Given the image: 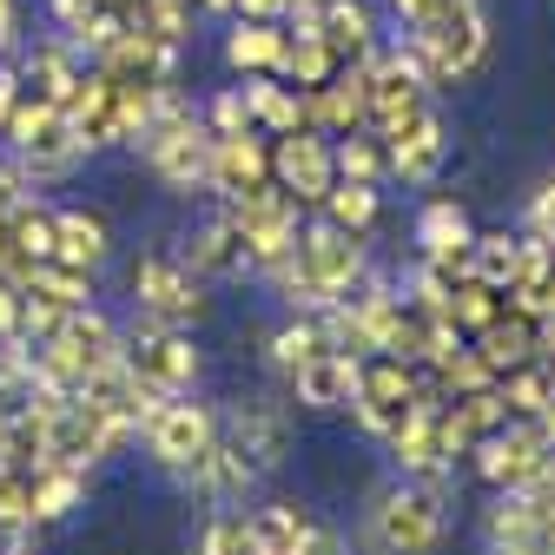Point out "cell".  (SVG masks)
<instances>
[{"instance_id":"cell-1","label":"cell","mask_w":555,"mask_h":555,"mask_svg":"<svg viewBox=\"0 0 555 555\" xmlns=\"http://www.w3.org/2000/svg\"><path fill=\"white\" fill-rule=\"evenodd\" d=\"M364 271H371V251H364L358 232H337L331 219H311V225L298 232V245L278 258L271 271H258V278H264V285L285 298L298 318H318V311H331L337 298H351V292L364 285Z\"/></svg>"},{"instance_id":"cell-2","label":"cell","mask_w":555,"mask_h":555,"mask_svg":"<svg viewBox=\"0 0 555 555\" xmlns=\"http://www.w3.org/2000/svg\"><path fill=\"white\" fill-rule=\"evenodd\" d=\"M364 535L377 555H437L450 535V476H397L371 496Z\"/></svg>"},{"instance_id":"cell-3","label":"cell","mask_w":555,"mask_h":555,"mask_svg":"<svg viewBox=\"0 0 555 555\" xmlns=\"http://www.w3.org/2000/svg\"><path fill=\"white\" fill-rule=\"evenodd\" d=\"M403 40L424 60L430 87H450V80H469L490 53V14H482V0H430Z\"/></svg>"},{"instance_id":"cell-4","label":"cell","mask_w":555,"mask_h":555,"mask_svg":"<svg viewBox=\"0 0 555 555\" xmlns=\"http://www.w3.org/2000/svg\"><path fill=\"white\" fill-rule=\"evenodd\" d=\"M126 364V331L100 311V305H80V311H66V324L34 344V377L60 384V390H87L100 371Z\"/></svg>"},{"instance_id":"cell-5","label":"cell","mask_w":555,"mask_h":555,"mask_svg":"<svg viewBox=\"0 0 555 555\" xmlns=\"http://www.w3.org/2000/svg\"><path fill=\"white\" fill-rule=\"evenodd\" d=\"M132 146H139V159L153 166V179H159L166 192H198V185H205V159H212V132H205L198 106H192L179 87L159 100V113L146 119V132H139Z\"/></svg>"},{"instance_id":"cell-6","label":"cell","mask_w":555,"mask_h":555,"mask_svg":"<svg viewBox=\"0 0 555 555\" xmlns=\"http://www.w3.org/2000/svg\"><path fill=\"white\" fill-rule=\"evenodd\" d=\"M0 139L14 146V166H21L34 185L74 179V172H80V159H87V146H80L74 119H66V106L34 100V93H21V106L8 113V126H0Z\"/></svg>"},{"instance_id":"cell-7","label":"cell","mask_w":555,"mask_h":555,"mask_svg":"<svg viewBox=\"0 0 555 555\" xmlns=\"http://www.w3.org/2000/svg\"><path fill=\"white\" fill-rule=\"evenodd\" d=\"M139 443H146V456L159 463V469H185V463H198L205 450L219 443V410L212 403H198L192 390L185 397H159L146 416H139Z\"/></svg>"},{"instance_id":"cell-8","label":"cell","mask_w":555,"mask_h":555,"mask_svg":"<svg viewBox=\"0 0 555 555\" xmlns=\"http://www.w3.org/2000/svg\"><path fill=\"white\" fill-rule=\"evenodd\" d=\"M225 212H232V225L245 232L251 278H258V271H271L278 258L298 245V232H305V205H298L285 185H278V179H264V185H251V192L225 198Z\"/></svg>"},{"instance_id":"cell-9","label":"cell","mask_w":555,"mask_h":555,"mask_svg":"<svg viewBox=\"0 0 555 555\" xmlns=\"http://www.w3.org/2000/svg\"><path fill=\"white\" fill-rule=\"evenodd\" d=\"M132 298H139V318L153 324H179L192 331L205 311H212V298H205V278L179 258V251H146L132 264Z\"/></svg>"},{"instance_id":"cell-10","label":"cell","mask_w":555,"mask_h":555,"mask_svg":"<svg viewBox=\"0 0 555 555\" xmlns=\"http://www.w3.org/2000/svg\"><path fill=\"white\" fill-rule=\"evenodd\" d=\"M126 364L146 377L159 397H185V390L198 384V371H205L192 331H179V324H153V318H132V331H126Z\"/></svg>"},{"instance_id":"cell-11","label":"cell","mask_w":555,"mask_h":555,"mask_svg":"<svg viewBox=\"0 0 555 555\" xmlns=\"http://www.w3.org/2000/svg\"><path fill=\"white\" fill-rule=\"evenodd\" d=\"M469 463H476V476L490 482V490H535V482L555 469V450L535 437V424H516L509 416L496 437H482L469 450Z\"/></svg>"},{"instance_id":"cell-12","label":"cell","mask_w":555,"mask_h":555,"mask_svg":"<svg viewBox=\"0 0 555 555\" xmlns=\"http://www.w3.org/2000/svg\"><path fill=\"white\" fill-rule=\"evenodd\" d=\"M219 437L264 476L292 456V410L278 403V397H238L225 416H219Z\"/></svg>"},{"instance_id":"cell-13","label":"cell","mask_w":555,"mask_h":555,"mask_svg":"<svg viewBox=\"0 0 555 555\" xmlns=\"http://www.w3.org/2000/svg\"><path fill=\"white\" fill-rule=\"evenodd\" d=\"M351 410H358V424L384 443V437L403 424V416L416 410V364H410V358H390V351L364 358V377H358Z\"/></svg>"},{"instance_id":"cell-14","label":"cell","mask_w":555,"mask_h":555,"mask_svg":"<svg viewBox=\"0 0 555 555\" xmlns=\"http://www.w3.org/2000/svg\"><path fill=\"white\" fill-rule=\"evenodd\" d=\"M271 179L285 185L305 212H318L324 205V192L337 185V166H331V139L324 132H311V126H298V132H278L271 139Z\"/></svg>"},{"instance_id":"cell-15","label":"cell","mask_w":555,"mask_h":555,"mask_svg":"<svg viewBox=\"0 0 555 555\" xmlns=\"http://www.w3.org/2000/svg\"><path fill=\"white\" fill-rule=\"evenodd\" d=\"M450 159V132L443 119L424 106V113H410L397 132H384V179H403V185H430Z\"/></svg>"},{"instance_id":"cell-16","label":"cell","mask_w":555,"mask_h":555,"mask_svg":"<svg viewBox=\"0 0 555 555\" xmlns=\"http://www.w3.org/2000/svg\"><path fill=\"white\" fill-rule=\"evenodd\" d=\"M416 245H424V264H437L443 278L476 271V225L456 198H430L424 212H416Z\"/></svg>"},{"instance_id":"cell-17","label":"cell","mask_w":555,"mask_h":555,"mask_svg":"<svg viewBox=\"0 0 555 555\" xmlns=\"http://www.w3.org/2000/svg\"><path fill=\"white\" fill-rule=\"evenodd\" d=\"M66 119H74L87 153L126 146V132H119V80L106 74V66H87V74H80V87L66 93Z\"/></svg>"},{"instance_id":"cell-18","label":"cell","mask_w":555,"mask_h":555,"mask_svg":"<svg viewBox=\"0 0 555 555\" xmlns=\"http://www.w3.org/2000/svg\"><path fill=\"white\" fill-rule=\"evenodd\" d=\"M185 264L205 278V285H245V278H251V251H245V232L232 225V212H212L205 225H192Z\"/></svg>"},{"instance_id":"cell-19","label":"cell","mask_w":555,"mask_h":555,"mask_svg":"<svg viewBox=\"0 0 555 555\" xmlns=\"http://www.w3.org/2000/svg\"><path fill=\"white\" fill-rule=\"evenodd\" d=\"M179 482H185L192 496H205L212 509H245V496L258 490V469H251V463H245V456L219 437V443L205 450L198 463H185V469H179Z\"/></svg>"},{"instance_id":"cell-20","label":"cell","mask_w":555,"mask_h":555,"mask_svg":"<svg viewBox=\"0 0 555 555\" xmlns=\"http://www.w3.org/2000/svg\"><path fill=\"white\" fill-rule=\"evenodd\" d=\"M358 377H364V358H351V351H318V358L298 364L285 384H292V397H298L305 410H351Z\"/></svg>"},{"instance_id":"cell-21","label":"cell","mask_w":555,"mask_h":555,"mask_svg":"<svg viewBox=\"0 0 555 555\" xmlns=\"http://www.w3.org/2000/svg\"><path fill=\"white\" fill-rule=\"evenodd\" d=\"M271 179V146L258 132H238V139H212V159H205V192L219 198H238L251 185Z\"/></svg>"},{"instance_id":"cell-22","label":"cell","mask_w":555,"mask_h":555,"mask_svg":"<svg viewBox=\"0 0 555 555\" xmlns=\"http://www.w3.org/2000/svg\"><path fill=\"white\" fill-rule=\"evenodd\" d=\"M542 258H548V245L529 238V232H476V278H482V285H496L503 298L522 285Z\"/></svg>"},{"instance_id":"cell-23","label":"cell","mask_w":555,"mask_h":555,"mask_svg":"<svg viewBox=\"0 0 555 555\" xmlns=\"http://www.w3.org/2000/svg\"><path fill=\"white\" fill-rule=\"evenodd\" d=\"M14 74H21V87H34V100H53V106H66V93L80 87V74H87V66H80V47L60 34V40H40V47H27V60L14 66Z\"/></svg>"},{"instance_id":"cell-24","label":"cell","mask_w":555,"mask_h":555,"mask_svg":"<svg viewBox=\"0 0 555 555\" xmlns=\"http://www.w3.org/2000/svg\"><path fill=\"white\" fill-rule=\"evenodd\" d=\"M53 258L60 264H80V271H100L113 258V232L100 212H87V205H66V212H53Z\"/></svg>"},{"instance_id":"cell-25","label":"cell","mask_w":555,"mask_h":555,"mask_svg":"<svg viewBox=\"0 0 555 555\" xmlns=\"http://www.w3.org/2000/svg\"><path fill=\"white\" fill-rule=\"evenodd\" d=\"M318 40H324L337 60H364V53L384 40L371 0H318Z\"/></svg>"},{"instance_id":"cell-26","label":"cell","mask_w":555,"mask_h":555,"mask_svg":"<svg viewBox=\"0 0 555 555\" xmlns=\"http://www.w3.org/2000/svg\"><path fill=\"white\" fill-rule=\"evenodd\" d=\"M469 351L490 364L496 377H503V371H516V364H535V318H522V311L509 305L496 324H482V331L469 337Z\"/></svg>"},{"instance_id":"cell-27","label":"cell","mask_w":555,"mask_h":555,"mask_svg":"<svg viewBox=\"0 0 555 555\" xmlns=\"http://www.w3.org/2000/svg\"><path fill=\"white\" fill-rule=\"evenodd\" d=\"M285 47H292L285 21H238L225 34V66L232 74H278V66H285Z\"/></svg>"},{"instance_id":"cell-28","label":"cell","mask_w":555,"mask_h":555,"mask_svg":"<svg viewBox=\"0 0 555 555\" xmlns=\"http://www.w3.org/2000/svg\"><path fill=\"white\" fill-rule=\"evenodd\" d=\"M245 106H251V126L264 132V139H278V132H298L305 126V93L298 87H285L278 74H245Z\"/></svg>"},{"instance_id":"cell-29","label":"cell","mask_w":555,"mask_h":555,"mask_svg":"<svg viewBox=\"0 0 555 555\" xmlns=\"http://www.w3.org/2000/svg\"><path fill=\"white\" fill-rule=\"evenodd\" d=\"M384 443H390L397 476H450L443 456H437V410H410Z\"/></svg>"},{"instance_id":"cell-30","label":"cell","mask_w":555,"mask_h":555,"mask_svg":"<svg viewBox=\"0 0 555 555\" xmlns=\"http://www.w3.org/2000/svg\"><path fill=\"white\" fill-rule=\"evenodd\" d=\"M542 522H548V496L542 490H496V509L482 516V535L496 542H542Z\"/></svg>"},{"instance_id":"cell-31","label":"cell","mask_w":555,"mask_h":555,"mask_svg":"<svg viewBox=\"0 0 555 555\" xmlns=\"http://www.w3.org/2000/svg\"><path fill=\"white\" fill-rule=\"evenodd\" d=\"M80 503H87V469H74V463H40L34 469V522L40 529L74 516Z\"/></svg>"},{"instance_id":"cell-32","label":"cell","mask_w":555,"mask_h":555,"mask_svg":"<svg viewBox=\"0 0 555 555\" xmlns=\"http://www.w3.org/2000/svg\"><path fill=\"white\" fill-rule=\"evenodd\" d=\"M377 212H384V192L364 185V179H337V185L324 192V205H318V219H331L337 232H358V238L377 225Z\"/></svg>"},{"instance_id":"cell-33","label":"cell","mask_w":555,"mask_h":555,"mask_svg":"<svg viewBox=\"0 0 555 555\" xmlns=\"http://www.w3.org/2000/svg\"><path fill=\"white\" fill-rule=\"evenodd\" d=\"M337 53L318 40V34H292V47H285V66H278V80H285V87H298V93H318L331 74H337Z\"/></svg>"},{"instance_id":"cell-34","label":"cell","mask_w":555,"mask_h":555,"mask_svg":"<svg viewBox=\"0 0 555 555\" xmlns=\"http://www.w3.org/2000/svg\"><path fill=\"white\" fill-rule=\"evenodd\" d=\"M8 238H14V258H21V278H27L34 264L53 258V212L34 205V198H21L14 212H8Z\"/></svg>"},{"instance_id":"cell-35","label":"cell","mask_w":555,"mask_h":555,"mask_svg":"<svg viewBox=\"0 0 555 555\" xmlns=\"http://www.w3.org/2000/svg\"><path fill=\"white\" fill-rule=\"evenodd\" d=\"M509 311V298L496 292V285H482V278L469 271V278H456V285H450V324L463 331V337H476L482 324H496Z\"/></svg>"},{"instance_id":"cell-36","label":"cell","mask_w":555,"mask_h":555,"mask_svg":"<svg viewBox=\"0 0 555 555\" xmlns=\"http://www.w3.org/2000/svg\"><path fill=\"white\" fill-rule=\"evenodd\" d=\"M251 529H258L264 555H298V542L311 535V509L305 503H264V509H251Z\"/></svg>"},{"instance_id":"cell-37","label":"cell","mask_w":555,"mask_h":555,"mask_svg":"<svg viewBox=\"0 0 555 555\" xmlns=\"http://www.w3.org/2000/svg\"><path fill=\"white\" fill-rule=\"evenodd\" d=\"M21 292H40V298H53V305H66V311H80V305H93V271L47 258V264H34V271L21 278Z\"/></svg>"},{"instance_id":"cell-38","label":"cell","mask_w":555,"mask_h":555,"mask_svg":"<svg viewBox=\"0 0 555 555\" xmlns=\"http://www.w3.org/2000/svg\"><path fill=\"white\" fill-rule=\"evenodd\" d=\"M331 166H337V179L384 185V139L377 132H344V139H331Z\"/></svg>"},{"instance_id":"cell-39","label":"cell","mask_w":555,"mask_h":555,"mask_svg":"<svg viewBox=\"0 0 555 555\" xmlns=\"http://www.w3.org/2000/svg\"><path fill=\"white\" fill-rule=\"evenodd\" d=\"M496 390H503V410L516 416V424H529V416L555 397V390H548V364H542V358H535V364L503 371V377H496Z\"/></svg>"},{"instance_id":"cell-40","label":"cell","mask_w":555,"mask_h":555,"mask_svg":"<svg viewBox=\"0 0 555 555\" xmlns=\"http://www.w3.org/2000/svg\"><path fill=\"white\" fill-rule=\"evenodd\" d=\"M318 351H331V337H324V318H292L285 331L271 337V364L285 371V377H292L298 364H311Z\"/></svg>"},{"instance_id":"cell-41","label":"cell","mask_w":555,"mask_h":555,"mask_svg":"<svg viewBox=\"0 0 555 555\" xmlns=\"http://www.w3.org/2000/svg\"><path fill=\"white\" fill-rule=\"evenodd\" d=\"M198 555H264V548H258V529L245 509H219L198 529Z\"/></svg>"},{"instance_id":"cell-42","label":"cell","mask_w":555,"mask_h":555,"mask_svg":"<svg viewBox=\"0 0 555 555\" xmlns=\"http://www.w3.org/2000/svg\"><path fill=\"white\" fill-rule=\"evenodd\" d=\"M450 410L463 416V430L482 443V437H496L503 424H509V410H503V390L490 384V390H469V397H450Z\"/></svg>"},{"instance_id":"cell-43","label":"cell","mask_w":555,"mask_h":555,"mask_svg":"<svg viewBox=\"0 0 555 555\" xmlns=\"http://www.w3.org/2000/svg\"><path fill=\"white\" fill-rule=\"evenodd\" d=\"M0 529H40L34 522V469H0Z\"/></svg>"},{"instance_id":"cell-44","label":"cell","mask_w":555,"mask_h":555,"mask_svg":"<svg viewBox=\"0 0 555 555\" xmlns=\"http://www.w3.org/2000/svg\"><path fill=\"white\" fill-rule=\"evenodd\" d=\"M198 119H205V132H212V139H238V132H258V126H251V106H245V93H238V87L212 93Z\"/></svg>"},{"instance_id":"cell-45","label":"cell","mask_w":555,"mask_h":555,"mask_svg":"<svg viewBox=\"0 0 555 555\" xmlns=\"http://www.w3.org/2000/svg\"><path fill=\"white\" fill-rule=\"evenodd\" d=\"M430 377L443 384V397H469V390H490V384H496V371L482 364V358L469 351V344H463V351H456V358H450L443 371H430Z\"/></svg>"},{"instance_id":"cell-46","label":"cell","mask_w":555,"mask_h":555,"mask_svg":"<svg viewBox=\"0 0 555 555\" xmlns=\"http://www.w3.org/2000/svg\"><path fill=\"white\" fill-rule=\"evenodd\" d=\"M450 285H456V278H443L437 264H416L410 271V311H424V318H450Z\"/></svg>"},{"instance_id":"cell-47","label":"cell","mask_w":555,"mask_h":555,"mask_svg":"<svg viewBox=\"0 0 555 555\" xmlns=\"http://www.w3.org/2000/svg\"><path fill=\"white\" fill-rule=\"evenodd\" d=\"M509 305L522 311V318H555V258H542L522 285L509 292Z\"/></svg>"},{"instance_id":"cell-48","label":"cell","mask_w":555,"mask_h":555,"mask_svg":"<svg viewBox=\"0 0 555 555\" xmlns=\"http://www.w3.org/2000/svg\"><path fill=\"white\" fill-rule=\"evenodd\" d=\"M60 324H66V305H53V298H40V292H21V331H27L34 344H47Z\"/></svg>"},{"instance_id":"cell-49","label":"cell","mask_w":555,"mask_h":555,"mask_svg":"<svg viewBox=\"0 0 555 555\" xmlns=\"http://www.w3.org/2000/svg\"><path fill=\"white\" fill-rule=\"evenodd\" d=\"M529 238H542V245L555 238V179L529 198Z\"/></svg>"},{"instance_id":"cell-50","label":"cell","mask_w":555,"mask_h":555,"mask_svg":"<svg viewBox=\"0 0 555 555\" xmlns=\"http://www.w3.org/2000/svg\"><path fill=\"white\" fill-rule=\"evenodd\" d=\"M21 198H34V179H27L14 159H0V212H14Z\"/></svg>"},{"instance_id":"cell-51","label":"cell","mask_w":555,"mask_h":555,"mask_svg":"<svg viewBox=\"0 0 555 555\" xmlns=\"http://www.w3.org/2000/svg\"><path fill=\"white\" fill-rule=\"evenodd\" d=\"M298 555H344V535L331 522H311V535L298 542Z\"/></svg>"},{"instance_id":"cell-52","label":"cell","mask_w":555,"mask_h":555,"mask_svg":"<svg viewBox=\"0 0 555 555\" xmlns=\"http://www.w3.org/2000/svg\"><path fill=\"white\" fill-rule=\"evenodd\" d=\"M14 331H21V285L0 278V337H14Z\"/></svg>"},{"instance_id":"cell-53","label":"cell","mask_w":555,"mask_h":555,"mask_svg":"<svg viewBox=\"0 0 555 555\" xmlns=\"http://www.w3.org/2000/svg\"><path fill=\"white\" fill-rule=\"evenodd\" d=\"M285 8H292V0H232L238 21H285Z\"/></svg>"},{"instance_id":"cell-54","label":"cell","mask_w":555,"mask_h":555,"mask_svg":"<svg viewBox=\"0 0 555 555\" xmlns=\"http://www.w3.org/2000/svg\"><path fill=\"white\" fill-rule=\"evenodd\" d=\"M21 93H27V87H21V74H14V66H0V126H8V113L21 106Z\"/></svg>"},{"instance_id":"cell-55","label":"cell","mask_w":555,"mask_h":555,"mask_svg":"<svg viewBox=\"0 0 555 555\" xmlns=\"http://www.w3.org/2000/svg\"><path fill=\"white\" fill-rule=\"evenodd\" d=\"M21 40V8H14V0H0V53H8Z\"/></svg>"},{"instance_id":"cell-56","label":"cell","mask_w":555,"mask_h":555,"mask_svg":"<svg viewBox=\"0 0 555 555\" xmlns=\"http://www.w3.org/2000/svg\"><path fill=\"white\" fill-rule=\"evenodd\" d=\"M0 469H14V410H0Z\"/></svg>"},{"instance_id":"cell-57","label":"cell","mask_w":555,"mask_h":555,"mask_svg":"<svg viewBox=\"0 0 555 555\" xmlns=\"http://www.w3.org/2000/svg\"><path fill=\"white\" fill-rule=\"evenodd\" d=\"M529 424H535V437H542V443L555 450V397H548V403H542V410L529 416Z\"/></svg>"},{"instance_id":"cell-58","label":"cell","mask_w":555,"mask_h":555,"mask_svg":"<svg viewBox=\"0 0 555 555\" xmlns=\"http://www.w3.org/2000/svg\"><path fill=\"white\" fill-rule=\"evenodd\" d=\"M535 358H555V318H535Z\"/></svg>"},{"instance_id":"cell-59","label":"cell","mask_w":555,"mask_h":555,"mask_svg":"<svg viewBox=\"0 0 555 555\" xmlns=\"http://www.w3.org/2000/svg\"><path fill=\"white\" fill-rule=\"evenodd\" d=\"M490 555H555V548L548 542H496Z\"/></svg>"},{"instance_id":"cell-60","label":"cell","mask_w":555,"mask_h":555,"mask_svg":"<svg viewBox=\"0 0 555 555\" xmlns=\"http://www.w3.org/2000/svg\"><path fill=\"white\" fill-rule=\"evenodd\" d=\"M198 14H232V0H192Z\"/></svg>"},{"instance_id":"cell-61","label":"cell","mask_w":555,"mask_h":555,"mask_svg":"<svg viewBox=\"0 0 555 555\" xmlns=\"http://www.w3.org/2000/svg\"><path fill=\"white\" fill-rule=\"evenodd\" d=\"M548 258H555V238H548Z\"/></svg>"}]
</instances>
